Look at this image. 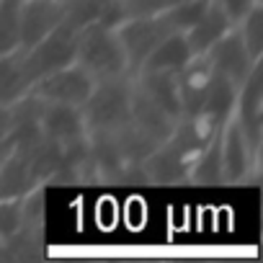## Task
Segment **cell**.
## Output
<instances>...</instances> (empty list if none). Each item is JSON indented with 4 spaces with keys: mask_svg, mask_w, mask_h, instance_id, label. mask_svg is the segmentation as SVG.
Segmentation results:
<instances>
[{
    "mask_svg": "<svg viewBox=\"0 0 263 263\" xmlns=\"http://www.w3.org/2000/svg\"><path fill=\"white\" fill-rule=\"evenodd\" d=\"M214 135H206L194 119L181 116L171 135L140 163L142 183H153V186H181V183H189V171H191L199 150Z\"/></svg>",
    "mask_w": 263,
    "mask_h": 263,
    "instance_id": "obj_1",
    "label": "cell"
},
{
    "mask_svg": "<svg viewBox=\"0 0 263 263\" xmlns=\"http://www.w3.org/2000/svg\"><path fill=\"white\" fill-rule=\"evenodd\" d=\"M132 111V72L96 80L90 96L80 106L85 132H114L129 121Z\"/></svg>",
    "mask_w": 263,
    "mask_h": 263,
    "instance_id": "obj_2",
    "label": "cell"
},
{
    "mask_svg": "<svg viewBox=\"0 0 263 263\" xmlns=\"http://www.w3.org/2000/svg\"><path fill=\"white\" fill-rule=\"evenodd\" d=\"M75 62L83 70H88L96 80L129 72L116 29L108 24H88V26L78 29Z\"/></svg>",
    "mask_w": 263,
    "mask_h": 263,
    "instance_id": "obj_3",
    "label": "cell"
},
{
    "mask_svg": "<svg viewBox=\"0 0 263 263\" xmlns=\"http://www.w3.org/2000/svg\"><path fill=\"white\" fill-rule=\"evenodd\" d=\"M219 158H222V186L258 183V178H260V155L253 153V147L248 145L245 135L240 132V126L232 116L222 126Z\"/></svg>",
    "mask_w": 263,
    "mask_h": 263,
    "instance_id": "obj_4",
    "label": "cell"
},
{
    "mask_svg": "<svg viewBox=\"0 0 263 263\" xmlns=\"http://www.w3.org/2000/svg\"><path fill=\"white\" fill-rule=\"evenodd\" d=\"M114 29H116L119 44H121V49H124L129 72H137V70L142 67V62L150 57V52L160 44V39H165L168 34H173V31L165 29V24L160 21L158 13L126 16V18H121Z\"/></svg>",
    "mask_w": 263,
    "mask_h": 263,
    "instance_id": "obj_5",
    "label": "cell"
},
{
    "mask_svg": "<svg viewBox=\"0 0 263 263\" xmlns=\"http://www.w3.org/2000/svg\"><path fill=\"white\" fill-rule=\"evenodd\" d=\"M232 119L237 121L253 153L260 155L263 153V70H260V62L237 85Z\"/></svg>",
    "mask_w": 263,
    "mask_h": 263,
    "instance_id": "obj_6",
    "label": "cell"
},
{
    "mask_svg": "<svg viewBox=\"0 0 263 263\" xmlns=\"http://www.w3.org/2000/svg\"><path fill=\"white\" fill-rule=\"evenodd\" d=\"M93 85H96V78L88 70H83L78 62H72V65H65V67L39 78L31 88V96L39 101L83 106L85 98L90 96Z\"/></svg>",
    "mask_w": 263,
    "mask_h": 263,
    "instance_id": "obj_7",
    "label": "cell"
},
{
    "mask_svg": "<svg viewBox=\"0 0 263 263\" xmlns=\"http://www.w3.org/2000/svg\"><path fill=\"white\" fill-rule=\"evenodd\" d=\"M75 39H78V29H72L70 24L62 21L44 39H39L34 47H29L26 62H29L34 78L39 80V78H44L65 65H72L75 62Z\"/></svg>",
    "mask_w": 263,
    "mask_h": 263,
    "instance_id": "obj_8",
    "label": "cell"
},
{
    "mask_svg": "<svg viewBox=\"0 0 263 263\" xmlns=\"http://www.w3.org/2000/svg\"><path fill=\"white\" fill-rule=\"evenodd\" d=\"M204 57H206V62L212 65V70H214L217 75L227 78V80L235 83V85H240V83L248 78V72L260 62V60H253V57L248 54V49H245V44H242V39H240V34H237L235 26H232L227 34H222V36L204 52Z\"/></svg>",
    "mask_w": 263,
    "mask_h": 263,
    "instance_id": "obj_9",
    "label": "cell"
},
{
    "mask_svg": "<svg viewBox=\"0 0 263 263\" xmlns=\"http://www.w3.org/2000/svg\"><path fill=\"white\" fill-rule=\"evenodd\" d=\"M65 21V0H18V39L29 49Z\"/></svg>",
    "mask_w": 263,
    "mask_h": 263,
    "instance_id": "obj_10",
    "label": "cell"
},
{
    "mask_svg": "<svg viewBox=\"0 0 263 263\" xmlns=\"http://www.w3.org/2000/svg\"><path fill=\"white\" fill-rule=\"evenodd\" d=\"M39 101V98H36ZM36 124L42 137L57 142V145H67L75 140H83L85 132V121L80 114V106H67V103H52V101H39L36 108Z\"/></svg>",
    "mask_w": 263,
    "mask_h": 263,
    "instance_id": "obj_11",
    "label": "cell"
},
{
    "mask_svg": "<svg viewBox=\"0 0 263 263\" xmlns=\"http://www.w3.org/2000/svg\"><path fill=\"white\" fill-rule=\"evenodd\" d=\"M217 80V72L206 62L204 54H196L189 60V65L178 72V96H181V108L183 116H196L201 106L206 103L212 85Z\"/></svg>",
    "mask_w": 263,
    "mask_h": 263,
    "instance_id": "obj_12",
    "label": "cell"
},
{
    "mask_svg": "<svg viewBox=\"0 0 263 263\" xmlns=\"http://www.w3.org/2000/svg\"><path fill=\"white\" fill-rule=\"evenodd\" d=\"M36 78L26 62V49H13L8 54H0V106L11 108L18 101H24Z\"/></svg>",
    "mask_w": 263,
    "mask_h": 263,
    "instance_id": "obj_13",
    "label": "cell"
},
{
    "mask_svg": "<svg viewBox=\"0 0 263 263\" xmlns=\"http://www.w3.org/2000/svg\"><path fill=\"white\" fill-rule=\"evenodd\" d=\"M129 121L135 124L140 132H145V135L150 140H155L158 145L173 132V126L178 124L171 114H165L153 98H147L137 85L135 80H132V111H129Z\"/></svg>",
    "mask_w": 263,
    "mask_h": 263,
    "instance_id": "obj_14",
    "label": "cell"
},
{
    "mask_svg": "<svg viewBox=\"0 0 263 263\" xmlns=\"http://www.w3.org/2000/svg\"><path fill=\"white\" fill-rule=\"evenodd\" d=\"M135 85L153 98L165 114H171L176 121L183 116L181 108V96H178V72H158V70H140L132 72Z\"/></svg>",
    "mask_w": 263,
    "mask_h": 263,
    "instance_id": "obj_15",
    "label": "cell"
},
{
    "mask_svg": "<svg viewBox=\"0 0 263 263\" xmlns=\"http://www.w3.org/2000/svg\"><path fill=\"white\" fill-rule=\"evenodd\" d=\"M124 18L119 0H65V24L83 29L88 24L116 26Z\"/></svg>",
    "mask_w": 263,
    "mask_h": 263,
    "instance_id": "obj_16",
    "label": "cell"
},
{
    "mask_svg": "<svg viewBox=\"0 0 263 263\" xmlns=\"http://www.w3.org/2000/svg\"><path fill=\"white\" fill-rule=\"evenodd\" d=\"M194 57L189 42H186V34L183 31H173L168 34L165 39H160V44L150 52V57L142 62L140 70H158V72H181L189 60ZM137 70V72H140Z\"/></svg>",
    "mask_w": 263,
    "mask_h": 263,
    "instance_id": "obj_17",
    "label": "cell"
},
{
    "mask_svg": "<svg viewBox=\"0 0 263 263\" xmlns=\"http://www.w3.org/2000/svg\"><path fill=\"white\" fill-rule=\"evenodd\" d=\"M232 26H235V24L227 18V13L212 0L209 8L204 11V16L186 31V42H189L194 57H196V54H204V52H206L222 34H227Z\"/></svg>",
    "mask_w": 263,
    "mask_h": 263,
    "instance_id": "obj_18",
    "label": "cell"
},
{
    "mask_svg": "<svg viewBox=\"0 0 263 263\" xmlns=\"http://www.w3.org/2000/svg\"><path fill=\"white\" fill-rule=\"evenodd\" d=\"M219 142H222V129L199 150V155H196V160L189 171V183L191 186H222Z\"/></svg>",
    "mask_w": 263,
    "mask_h": 263,
    "instance_id": "obj_19",
    "label": "cell"
},
{
    "mask_svg": "<svg viewBox=\"0 0 263 263\" xmlns=\"http://www.w3.org/2000/svg\"><path fill=\"white\" fill-rule=\"evenodd\" d=\"M209 3H212V0H178V3L158 11V16H160V21L165 24L168 31H183L186 34L204 16Z\"/></svg>",
    "mask_w": 263,
    "mask_h": 263,
    "instance_id": "obj_20",
    "label": "cell"
},
{
    "mask_svg": "<svg viewBox=\"0 0 263 263\" xmlns=\"http://www.w3.org/2000/svg\"><path fill=\"white\" fill-rule=\"evenodd\" d=\"M235 29H237V34H240V39H242L248 54H250L253 60H260V54H263V3L253 6V8L235 24Z\"/></svg>",
    "mask_w": 263,
    "mask_h": 263,
    "instance_id": "obj_21",
    "label": "cell"
},
{
    "mask_svg": "<svg viewBox=\"0 0 263 263\" xmlns=\"http://www.w3.org/2000/svg\"><path fill=\"white\" fill-rule=\"evenodd\" d=\"M18 47V0H3L0 3V54H8Z\"/></svg>",
    "mask_w": 263,
    "mask_h": 263,
    "instance_id": "obj_22",
    "label": "cell"
},
{
    "mask_svg": "<svg viewBox=\"0 0 263 263\" xmlns=\"http://www.w3.org/2000/svg\"><path fill=\"white\" fill-rule=\"evenodd\" d=\"M178 3V0H119L121 13L126 16H145V13H158L168 6Z\"/></svg>",
    "mask_w": 263,
    "mask_h": 263,
    "instance_id": "obj_23",
    "label": "cell"
},
{
    "mask_svg": "<svg viewBox=\"0 0 263 263\" xmlns=\"http://www.w3.org/2000/svg\"><path fill=\"white\" fill-rule=\"evenodd\" d=\"M214 3L227 13V18L232 21V24H237L253 6H258V3H263V0H214Z\"/></svg>",
    "mask_w": 263,
    "mask_h": 263,
    "instance_id": "obj_24",
    "label": "cell"
},
{
    "mask_svg": "<svg viewBox=\"0 0 263 263\" xmlns=\"http://www.w3.org/2000/svg\"><path fill=\"white\" fill-rule=\"evenodd\" d=\"M0 3H3V0H0Z\"/></svg>",
    "mask_w": 263,
    "mask_h": 263,
    "instance_id": "obj_25",
    "label": "cell"
}]
</instances>
